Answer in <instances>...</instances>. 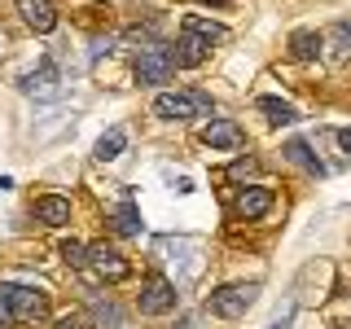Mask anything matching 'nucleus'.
<instances>
[{"label": "nucleus", "mask_w": 351, "mask_h": 329, "mask_svg": "<svg viewBox=\"0 0 351 329\" xmlns=\"http://www.w3.org/2000/svg\"><path fill=\"white\" fill-rule=\"evenodd\" d=\"M233 211H237V219H259V215H268V211H272V189H268V184H246V189L237 193Z\"/></svg>", "instance_id": "obj_9"}, {"label": "nucleus", "mask_w": 351, "mask_h": 329, "mask_svg": "<svg viewBox=\"0 0 351 329\" xmlns=\"http://www.w3.org/2000/svg\"><path fill=\"white\" fill-rule=\"evenodd\" d=\"M132 75H136V84H167L171 75H176L171 49H162V44L141 49V58H136V66H132Z\"/></svg>", "instance_id": "obj_6"}, {"label": "nucleus", "mask_w": 351, "mask_h": 329, "mask_svg": "<svg viewBox=\"0 0 351 329\" xmlns=\"http://www.w3.org/2000/svg\"><path fill=\"white\" fill-rule=\"evenodd\" d=\"M202 5H233V0H202Z\"/></svg>", "instance_id": "obj_25"}, {"label": "nucleus", "mask_w": 351, "mask_h": 329, "mask_svg": "<svg viewBox=\"0 0 351 329\" xmlns=\"http://www.w3.org/2000/svg\"><path fill=\"white\" fill-rule=\"evenodd\" d=\"M36 219H40V224H49V228L71 224V202L58 197V193H44V197H36Z\"/></svg>", "instance_id": "obj_12"}, {"label": "nucleus", "mask_w": 351, "mask_h": 329, "mask_svg": "<svg viewBox=\"0 0 351 329\" xmlns=\"http://www.w3.org/2000/svg\"><path fill=\"white\" fill-rule=\"evenodd\" d=\"M215 106L206 93H158L154 97V119H211Z\"/></svg>", "instance_id": "obj_3"}, {"label": "nucleus", "mask_w": 351, "mask_h": 329, "mask_svg": "<svg viewBox=\"0 0 351 329\" xmlns=\"http://www.w3.org/2000/svg\"><path fill=\"white\" fill-rule=\"evenodd\" d=\"M184 31H193V36H202L206 44H219V40H228V31L219 27V22H206V18H184Z\"/></svg>", "instance_id": "obj_18"}, {"label": "nucleus", "mask_w": 351, "mask_h": 329, "mask_svg": "<svg viewBox=\"0 0 351 329\" xmlns=\"http://www.w3.org/2000/svg\"><path fill=\"white\" fill-rule=\"evenodd\" d=\"M334 136H338V145H343V149L351 154V127H338V132H334Z\"/></svg>", "instance_id": "obj_24"}, {"label": "nucleus", "mask_w": 351, "mask_h": 329, "mask_svg": "<svg viewBox=\"0 0 351 329\" xmlns=\"http://www.w3.org/2000/svg\"><path fill=\"white\" fill-rule=\"evenodd\" d=\"M176 285L162 277V272H149L145 281H141V294H136V307H141V316H162V312H171L176 307Z\"/></svg>", "instance_id": "obj_5"}, {"label": "nucleus", "mask_w": 351, "mask_h": 329, "mask_svg": "<svg viewBox=\"0 0 351 329\" xmlns=\"http://www.w3.org/2000/svg\"><path fill=\"white\" fill-rule=\"evenodd\" d=\"M290 325H294V303L285 307V312H281V316H277V321H272L268 329H290Z\"/></svg>", "instance_id": "obj_23"}, {"label": "nucleus", "mask_w": 351, "mask_h": 329, "mask_svg": "<svg viewBox=\"0 0 351 329\" xmlns=\"http://www.w3.org/2000/svg\"><path fill=\"white\" fill-rule=\"evenodd\" d=\"M334 44H338L334 62H347L351 58V22H338V27H334Z\"/></svg>", "instance_id": "obj_19"}, {"label": "nucleus", "mask_w": 351, "mask_h": 329, "mask_svg": "<svg viewBox=\"0 0 351 329\" xmlns=\"http://www.w3.org/2000/svg\"><path fill=\"white\" fill-rule=\"evenodd\" d=\"M202 141L211 149H241L246 145V132H241L233 119H211V123L202 127Z\"/></svg>", "instance_id": "obj_10"}, {"label": "nucleus", "mask_w": 351, "mask_h": 329, "mask_svg": "<svg viewBox=\"0 0 351 329\" xmlns=\"http://www.w3.org/2000/svg\"><path fill=\"white\" fill-rule=\"evenodd\" d=\"M321 49H325V36H316V31H294V36H290V53L299 62L321 58Z\"/></svg>", "instance_id": "obj_14"}, {"label": "nucleus", "mask_w": 351, "mask_h": 329, "mask_svg": "<svg viewBox=\"0 0 351 329\" xmlns=\"http://www.w3.org/2000/svg\"><path fill=\"white\" fill-rule=\"evenodd\" d=\"M259 114H268V123H277V127L299 123V110L290 101H281V97H259Z\"/></svg>", "instance_id": "obj_13"}, {"label": "nucleus", "mask_w": 351, "mask_h": 329, "mask_svg": "<svg viewBox=\"0 0 351 329\" xmlns=\"http://www.w3.org/2000/svg\"><path fill=\"white\" fill-rule=\"evenodd\" d=\"M84 255H88V246H84V241H62V259L66 263H71V268H84Z\"/></svg>", "instance_id": "obj_20"}, {"label": "nucleus", "mask_w": 351, "mask_h": 329, "mask_svg": "<svg viewBox=\"0 0 351 329\" xmlns=\"http://www.w3.org/2000/svg\"><path fill=\"white\" fill-rule=\"evenodd\" d=\"M285 154H290V162H299L303 171H312V175H325V162L316 158L312 149H307V141H290V145H285Z\"/></svg>", "instance_id": "obj_16"}, {"label": "nucleus", "mask_w": 351, "mask_h": 329, "mask_svg": "<svg viewBox=\"0 0 351 329\" xmlns=\"http://www.w3.org/2000/svg\"><path fill=\"white\" fill-rule=\"evenodd\" d=\"M123 145H128V132H123V127H110L106 136L97 141V149H93V154H97L101 162H110V158H119V154H123Z\"/></svg>", "instance_id": "obj_17"}, {"label": "nucleus", "mask_w": 351, "mask_h": 329, "mask_svg": "<svg viewBox=\"0 0 351 329\" xmlns=\"http://www.w3.org/2000/svg\"><path fill=\"white\" fill-rule=\"evenodd\" d=\"M18 88L27 97H36V101H53V97L62 93V75H58V66H53V62H40L31 75H22V80H18Z\"/></svg>", "instance_id": "obj_7"}, {"label": "nucleus", "mask_w": 351, "mask_h": 329, "mask_svg": "<svg viewBox=\"0 0 351 329\" xmlns=\"http://www.w3.org/2000/svg\"><path fill=\"white\" fill-rule=\"evenodd\" d=\"M206 58H211V44H206L202 36H193V31H184L180 44H176V53H171V62H176V66H184V71L202 66Z\"/></svg>", "instance_id": "obj_11"}, {"label": "nucleus", "mask_w": 351, "mask_h": 329, "mask_svg": "<svg viewBox=\"0 0 351 329\" xmlns=\"http://www.w3.org/2000/svg\"><path fill=\"white\" fill-rule=\"evenodd\" d=\"M84 268L93 272L97 281H128L132 277V263L119 255L114 246H106V241H93V246H88V255H84Z\"/></svg>", "instance_id": "obj_4"}, {"label": "nucleus", "mask_w": 351, "mask_h": 329, "mask_svg": "<svg viewBox=\"0 0 351 329\" xmlns=\"http://www.w3.org/2000/svg\"><path fill=\"white\" fill-rule=\"evenodd\" d=\"M93 316H97V325H101V329H119V307L114 303H97Z\"/></svg>", "instance_id": "obj_21"}, {"label": "nucleus", "mask_w": 351, "mask_h": 329, "mask_svg": "<svg viewBox=\"0 0 351 329\" xmlns=\"http://www.w3.org/2000/svg\"><path fill=\"white\" fill-rule=\"evenodd\" d=\"M58 329H93V321H88L84 312H66L62 321H58Z\"/></svg>", "instance_id": "obj_22"}, {"label": "nucleus", "mask_w": 351, "mask_h": 329, "mask_svg": "<svg viewBox=\"0 0 351 329\" xmlns=\"http://www.w3.org/2000/svg\"><path fill=\"white\" fill-rule=\"evenodd\" d=\"M22 22H27L36 36H49L53 27H58V9H53V0H14Z\"/></svg>", "instance_id": "obj_8"}, {"label": "nucleus", "mask_w": 351, "mask_h": 329, "mask_svg": "<svg viewBox=\"0 0 351 329\" xmlns=\"http://www.w3.org/2000/svg\"><path fill=\"white\" fill-rule=\"evenodd\" d=\"M110 219H114V233H123V237H136L141 233V211H136V202H132V197Z\"/></svg>", "instance_id": "obj_15"}, {"label": "nucleus", "mask_w": 351, "mask_h": 329, "mask_svg": "<svg viewBox=\"0 0 351 329\" xmlns=\"http://www.w3.org/2000/svg\"><path fill=\"white\" fill-rule=\"evenodd\" d=\"M5 285V303H9V321L14 325H40L49 316V294L36 290V285H14V281H0Z\"/></svg>", "instance_id": "obj_2"}, {"label": "nucleus", "mask_w": 351, "mask_h": 329, "mask_svg": "<svg viewBox=\"0 0 351 329\" xmlns=\"http://www.w3.org/2000/svg\"><path fill=\"white\" fill-rule=\"evenodd\" d=\"M259 299V285L255 281H233V285H219V290L206 294V312L219 316V321H237L246 316Z\"/></svg>", "instance_id": "obj_1"}]
</instances>
